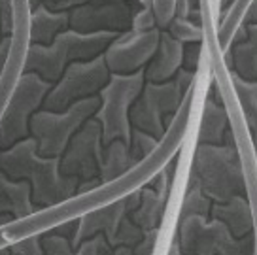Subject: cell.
Masks as SVG:
<instances>
[{
  "label": "cell",
  "mask_w": 257,
  "mask_h": 255,
  "mask_svg": "<svg viewBox=\"0 0 257 255\" xmlns=\"http://www.w3.org/2000/svg\"><path fill=\"white\" fill-rule=\"evenodd\" d=\"M0 172L31 185V199L40 210L70 200L80 184V180L59 172V157H40L31 136L8 150H0Z\"/></svg>",
  "instance_id": "obj_1"
},
{
  "label": "cell",
  "mask_w": 257,
  "mask_h": 255,
  "mask_svg": "<svg viewBox=\"0 0 257 255\" xmlns=\"http://www.w3.org/2000/svg\"><path fill=\"white\" fill-rule=\"evenodd\" d=\"M189 176L197 182L202 195H206L212 202L248 197L249 204L255 208V195L249 189L231 129L225 133L223 142L217 146L197 144Z\"/></svg>",
  "instance_id": "obj_2"
},
{
  "label": "cell",
  "mask_w": 257,
  "mask_h": 255,
  "mask_svg": "<svg viewBox=\"0 0 257 255\" xmlns=\"http://www.w3.org/2000/svg\"><path fill=\"white\" fill-rule=\"evenodd\" d=\"M117 34L113 32H95V34H81V32L66 29L57 34L55 40L49 46H29L23 59L21 72L36 74L48 83H55L63 76L64 68L76 61H91L102 55L108 44Z\"/></svg>",
  "instance_id": "obj_3"
},
{
  "label": "cell",
  "mask_w": 257,
  "mask_h": 255,
  "mask_svg": "<svg viewBox=\"0 0 257 255\" xmlns=\"http://www.w3.org/2000/svg\"><path fill=\"white\" fill-rule=\"evenodd\" d=\"M144 70L131 74V76H117L110 74L106 85L98 91V108L95 117L102 131V148L113 140H121L123 144H131V106L138 98L144 87Z\"/></svg>",
  "instance_id": "obj_4"
},
{
  "label": "cell",
  "mask_w": 257,
  "mask_h": 255,
  "mask_svg": "<svg viewBox=\"0 0 257 255\" xmlns=\"http://www.w3.org/2000/svg\"><path fill=\"white\" fill-rule=\"evenodd\" d=\"M98 96H89L74 102L64 112L38 110L29 121V136L36 142V153L40 157H61L81 125L95 115Z\"/></svg>",
  "instance_id": "obj_5"
},
{
  "label": "cell",
  "mask_w": 257,
  "mask_h": 255,
  "mask_svg": "<svg viewBox=\"0 0 257 255\" xmlns=\"http://www.w3.org/2000/svg\"><path fill=\"white\" fill-rule=\"evenodd\" d=\"M176 244L182 255H255V232L234 238L221 221L191 215L178 221Z\"/></svg>",
  "instance_id": "obj_6"
},
{
  "label": "cell",
  "mask_w": 257,
  "mask_h": 255,
  "mask_svg": "<svg viewBox=\"0 0 257 255\" xmlns=\"http://www.w3.org/2000/svg\"><path fill=\"white\" fill-rule=\"evenodd\" d=\"M187 93L189 91H184L174 78L163 83L146 81L138 98L131 106V127L148 133L161 142Z\"/></svg>",
  "instance_id": "obj_7"
},
{
  "label": "cell",
  "mask_w": 257,
  "mask_h": 255,
  "mask_svg": "<svg viewBox=\"0 0 257 255\" xmlns=\"http://www.w3.org/2000/svg\"><path fill=\"white\" fill-rule=\"evenodd\" d=\"M49 89L51 83L44 81L36 74L21 72L0 115V150H8L14 144L29 138V121L42 110V102Z\"/></svg>",
  "instance_id": "obj_8"
},
{
  "label": "cell",
  "mask_w": 257,
  "mask_h": 255,
  "mask_svg": "<svg viewBox=\"0 0 257 255\" xmlns=\"http://www.w3.org/2000/svg\"><path fill=\"white\" fill-rule=\"evenodd\" d=\"M110 78L102 55L91 61H76L64 68L63 76L51 85L42 102V110L64 112L78 100L96 96Z\"/></svg>",
  "instance_id": "obj_9"
},
{
  "label": "cell",
  "mask_w": 257,
  "mask_h": 255,
  "mask_svg": "<svg viewBox=\"0 0 257 255\" xmlns=\"http://www.w3.org/2000/svg\"><path fill=\"white\" fill-rule=\"evenodd\" d=\"M102 161V131L95 117L87 119L66 144L59 157V172L66 178L80 182L98 178V167Z\"/></svg>",
  "instance_id": "obj_10"
},
{
  "label": "cell",
  "mask_w": 257,
  "mask_h": 255,
  "mask_svg": "<svg viewBox=\"0 0 257 255\" xmlns=\"http://www.w3.org/2000/svg\"><path fill=\"white\" fill-rule=\"evenodd\" d=\"M159 29L148 32L127 31L117 34L102 53L108 72L117 76H131L142 72L159 46Z\"/></svg>",
  "instance_id": "obj_11"
},
{
  "label": "cell",
  "mask_w": 257,
  "mask_h": 255,
  "mask_svg": "<svg viewBox=\"0 0 257 255\" xmlns=\"http://www.w3.org/2000/svg\"><path fill=\"white\" fill-rule=\"evenodd\" d=\"M138 204H140V187L108 202V204H102V206L93 208L85 214L78 215L76 217V232L70 240V247H78L83 240L93 238L95 234H102L110 246L123 217L131 214Z\"/></svg>",
  "instance_id": "obj_12"
},
{
  "label": "cell",
  "mask_w": 257,
  "mask_h": 255,
  "mask_svg": "<svg viewBox=\"0 0 257 255\" xmlns=\"http://www.w3.org/2000/svg\"><path fill=\"white\" fill-rule=\"evenodd\" d=\"M133 10L125 2L112 4H83L68 12V29L81 34L95 32H121L131 31Z\"/></svg>",
  "instance_id": "obj_13"
},
{
  "label": "cell",
  "mask_w": 257,
  "mask_h": 255,
  "mask_svg": "<svg viewBox=\"0 0 257 255\" xmlns=\"http://www.w3.org/2000/svg\"><path fill=\"white\" fill-rule=\"evenodd\" d=\"M210 219L221 221L234 238H244L255 232V214L248 197H233L227 202H212Z\"/></svg>",
  "instance_id": "obj_14"
},
{
  "label": "cell",
  "mask_w": 257,
  "mask_h": 255,
  "mask_svg": "<svg viewBox=\"0 0 257 255\" xmlns=\"http://www.w3.org/2000/svg\"><path fill=\"white\" fill-rule=\"evenodd\" d=\"M182 48L184 44L174 40L167 31H161L159 46L153 53L152 61L144 68V80L150 83H163L174 78L182 68Z\"/></svg>",
  "instance_id": "obj_15"
},
{
  "label": "cell",
  "mask_w": 257,
  "mask_h": 255,
  "mask_svg": "<svg viewBox=\"0 0 257 255\" xmlns=\"http://www.w3.org/2000/svg\"><path fill=\"white\" fill-rule=\"evenodd\" d=\"M40 212L31 199V185L27 182L10 180L0 172V215H8L14 221L25 219Z\"/></svg>",
  "instance_id": "obj_16"
},
{
  "label": "cell",
  "mask_w": 257,
  "mask_h": 255,
  "mask_svg": "<svg viewBox=\"0 0 257 255\" xmlns=\"http://www.w3.org/2000/svg\"><path fill=\"white\" fill-rule=\"evenodd\" d=\"M223 66L238 78L257 80V27L248 25V40L234 44L223 51Z\"/></svg>",
  "instance_id": "obj_17"
},
{
  "label": "cell",
  "mask_w": 257,
  "mask_h": 255,
  "mask_svg": "<svg viewBox=\"0 0 257 255\" xmlns=\"http://www.w3.org/2000/svg\"><path fill=\"white\" fill-rule=\"evenodd\" d=\"M68 29V12H49L46 6L31 10L29 42L31 46H49L57 34Z\"/></svg>",
  "instance_id": "obj_18"
},
{
  "label": "cell",
  "mask_w": 257,
  "mask_h": 255,
  "mask_svg": "<svg viewBox=\"0 0 257 255\" xmlns=\"http://www.w3.org/2000/svg\"><path fill=\"white\" fill-rule=\"evenodd\" d=\"M214 95H210L204 100V108H202L201 125H199V142L197 144H210V146H217L223 142L225 133L229 131V115L223 104L219 100L216 87H212Z\"/></svg>",
  "instance_id": "obj_19"
},
{
  "label": "cell",
  "mask_w": 257,
  "mask_h": 255,
  "mask_svg": "<svg viewBox=\"0 0 257 255\" xmlns=\"http://www.w3.org/2000/svg\"><path fill=\"white\" fill-rule=\"evenodd\" d=\"M138 163L140 161H137L131 155L127 144H123L121 140H113L102 148V161L98 167V182L102 185L117 182L121 176L135 170Z\"/></svg>",
  "instance_id": "obj_20"
},
{
  "label": "cell",
  "mask_w": 257,
  "mask_h": 255,
  "mask_svg": "<svg viewBox=\"0 0 257 255\" xmlns=\"http://www.w3.org/2000/svg\"><path fill=\"white\" fill-rule=\"evenodd\" d=\"M44 255H110L112 247L102 234H95L93 238L83 240L78 247H70V242L63 236H55L51 232H46L42 236Z\"/></svg>",
  "instance_id": "obj_21"
},
{
  "label": "cell",
  "mask_w": 257,
  "mask_h": 255,
  "mask_svg": "<svg viewBox=\"0 0 257 255\" xmlns=\"http://www.w3.org/2000/svg\"><path fill=\"white\" fill-rule=\"evenodd\" d=\"M167 208V199L153 191L152 187H140V204L131 212V219L138 225L142 231L148 229H159V223Z\"/></svg>",
  "instance_id": "obj_22"
},
{
  "label": "cell",
  "mask_w": 257,
  "mask_h": 255,
  "mask_svg": "<svg viewBox=\"0 0 257 255\" xmlns=\"http://www.w3.org/2000/svg\"><path fill=\"white\" fill-rule=\"evenodd\" d=\"M255 0H231L223 10L221 16L217 17V29H216V38L219 44V49L223 53L229 48V42L233 38L234 31L244 23L246 14H248L249 6Z\"/></svg>",
  "instance_id": "obj_23"
},
{
  "label": "cell",
  "mask_w": 257,
  "mask_h": 255,
  "mask_svg": "<svg viewBox=\"0 0 257 255\" xmlns=\"http://www.w3.org/2000/svg\"><path fill=\"white\" fill-rule=\"evenodd\" d=\"M229 74V85L236 100V106L240 110L242 117L248 125L249 133L255 135V119H257V81H248L238 78L236 74L227 70Z\"/></svg>",
  "instance_id": "obj_24"
},
{
  "label": "cell",
  "mask_w": 257,
  "mask_h": 255,
  "mask_svg": "<svg viewBox=\"0 0 257 255\" xmlns=\"http://www.w3.org/2000/svg\"><path fill=\"white\" fill-rule=\"evenodd\" d=\"M210 208H212V200L206 195H202L197 182L189 176V184H187L184 200H182V206H180V219L178 221H182L185 217H191V215L210 217Z\"/></svg>",
  "instance_id": "obj_25"
},
{
  "label": "cell",
  "mask_w": 257,
  "mask_h": 255,
  "mask_svg": "<svg viewBox=\"0 0 257 255\" xmlns=\"http://www.w3.org/2000/svg\"><path fill=\"white\" fill-rule=\"evenodd\" d=\"M163 31L169 32L180 44H202L206 38V29L197 27L189 19H180V17H172Z\"/></svg>",
  "instance_id": "obj_26"
},
{
  "label": "cell",
  "mask_w": 257,
  "mask_h": 255,
  "mask_svg": "<svg viewBox=\"0 0 257 255\" xmlns=\"http://www.w3.org/2000/svg\"><path fill=\"white\" fill-rule=\"evenodd\" d=\"M159 146V140L153 138L148 133H142L138 129H133L131 133V144H128V152L137 161H144L152 155Z\"/></svg>",
  "instance_id": "obj_27"
},
{
  "label": "cell",
  "mask_w": 257,
  "mask_h": 255,
  "mask_svg": "<svg viewBox=\"0 0 257 255\" xmlns=\"http://www.w3.org/2000/svg\"><path fill=\"white\" fill-rule=\"evenodd\" d=\"M142 234H144V231H142L138 225H135V221L131 219V215H125L123 221L119 223V227H117L115 236H113V240L110 242V247H112V249L117 246L135 247L138 242H140Z\"/></svg>",
  "instance_id": "obj_28"
},
{
  "label": "cell",
  "mask_w": 257,
  "mask_h": 255,
  "mask_svg": "<svg viewBox=\"0 0 257 255\" xmlns=\"http://www.w3.org/2000/svg\"><path fill=\"white\" fill-rule=\"evenodd\" d=\"M157 29V17H155V4L153 0L142 2L131 19V32H148Z\"/></svg>",
  "instance_id": "obj_29"
},
{
  "label": "cell",
  "mask_w": 257,
  "mask_h": 255,
  "mask_svg": "<svg viewBox=\"0 0 257 255\" xmlns=\"http://www.w3.org/2000/svg\"><path fill=\"white\" fill-rule=\"evenodd\" d=\"M8 249L12 255H44L42 246V234L32 232L23 238H17L8 244Z\"/></svg>",
  "instance_id": "obj_30"
},
{
  "label": "cell",
  "mask_w": 257,
  "mask_h": 255,
  "mask_svg": "<svg viewBox=\"0 0 257 255\" xmlns=\"http://www.w3.org/2000/svg\"><path fill=\"white\" fill-rule=\"evenodd\" d=\"M202 44H184V48H182V68L184 70L197 74L199 63H201L202 49H204Z\"/></svg>",
  "instance_id": "obj_31"
},
{
  "label": "cell",
  "mask_w": 257,
  "mask_h": 255,
  "mask_svg": "<svg viewBox=\"0 0 257 255\" xmlns=\"http://www.w3.org/2000/svg\"><path fill=\"white\" fill-rule=\"evenodd\" d=\"M16 32V16L12 0H0V34L2 38L12 36Z\"/></svg>",
  "instance_id": "obj_32"
},
{
  "label": "cell",
  "mask_w": 257,
  "mask_h": 255,
  "mask_svg": "<svg viewBox=\"0 0 257 255\" xmlns=\"http://www.w3.org/2000/svg\"><path fill=\"white\" fill-rule=\"evenodd\" d=\"M157 238H159V229H148V231H144L140 242L133 247V253L135 255H153Z\"/></svg>",
  "instance_id": "obj_33"
},
{
  "label": "cell",
  "mask_w": 257,
  "mask_h": 255,
  "mask_svg": "<svg viewBox=\"0 0 257 255\" xmlns=\"http://www.w3.org/2000/svg\"><path fill=\"white\" fill-rule=\"evenodd\" d=\"M87 2L89 0H42V6H46L49 12H70Z\"/></svg>",
  "instance_id": "obj_34"
},
{
  "label": "cell",
  "mask_w": 257,
  "mask_h": 255,
  "mask_svg": "<svg viewBox=\"0 0 257 255\" xmlns=\"http://www.w3.org/2000/svg\"><path fill=\"white\" fill-rule=\"evenodd\" d=\"M191 2L189 0H172V17H180V19H187L191 14Z\"/></svg>",
  "instance_id": "obj_35"
},
{
  "label": "cell",
  "mask_w": 257,
  "mask_h": 255,
  "mask_svg": "<svg viewBox=\"0 0 257 255\" xmlns=\"http://www.w3.org/2000/svg\"><path fill=\"white\" fill-rule=\"evenodd\" d=\"M10 51H12V36H6V38L0 40V78H2L4 68H6V64H8Z\"/></svg>",
  "instance_id": "obj_36"
},
{
  "label": "cell",
  "mask_w": 257,
  "mask_h": 255,
  "mask_svg": "<svg viewBox=\"0 0 257 255\" xmlns=\"http://www.w3.org/2000/svg\"><path fill=\"white\" fill-rule=\"evenodd\" d=\"M91 4H112V2H125V4H128L131 6V10H133V14L138 10V0H89Z\"/></svg>",
  "instance_id": "obj_37"
},
{
  "label": "cell",
  "mask_w": 257,
  "mask_h": 255,
  "mask_svg": "<svg viewBox=\"0 0 257 255\" xmlns=\"http://www.w3.org/2000/svg\"><path fill=\"white\" fill-rule=\"evenodd\" d=\"M110 255H135L133 253V247H127V246H117L112 249V253Z\"/></svg>",
  "instance_id": "obj_38"
},
{
  "label": "cell",
  "mask_w": 257,
  "mask_h": 255,
  "mask_svg": "<svg viewBox=\"0 0 257 255\" xmlns=\"http://www.w3.org/2000/svg\"><path fill=\"white\" fill-rule=\"evenodd\" d=\"M167 255H182V251H180V247H178V244H176V240L170 244V247H169V253Z\"/></svg>",
  "instance_id": "obj_39"
},
{
  "label": "cell",
  "mask_w": 257,
  "mask_h": 255,
  "mask_svg": "<svg viewBox=\"0 0 257 255\" xmlns=\"http://www.w3.org/2000/svg\"><path fill=\"white\" fill-rule=\"evenodd\" d=\"M10 223H14V219H12V217H8V215H0V229H2V227H6V225H10Z\"/></svg>",
  "instance_id": "obj_40"
},
{
  "label": "cell",
  "mask_w": 257,
  "mask_h": 255,
  "mask_svg": "<svg viewBox=\"0 0 257 255\" xmlns=\"http://www.w3.org/2000/svg\"><path fill=\"white\" fill-rule=\"evenodd\" d=\"M27 4H29V8H31V10H34L36 6H40L42 0H27Z\"/></svg>",
  "instance_id": "obj_41"
},
{
  "label": "cell",
  "mask_w": 257,
  "mask_h": 255,
  "mask_svg": "<svg viewBox=\"0 0 257 255\" xmlns=\"http://www.w3.org/2000/svg\"><path fill=\"white\" fill-rule=\"evenodd\" d=\"M0 255H12L8 249V244H6V246H0Z\"/></svg>",
  "instance_id": "obj_42"
},
{
  "label": "cell",
  "mask_w": 257,
  "mask_h": 255,
  "mask_svg": "<svg viewBox=\"0 0 257 255\" xmlns=\"http://www.w3.org/2000/svg\"><path fill=\"white\" fill-rule=\"evenodd\" d=\"M229 2H231V0H219V10H223L225 6L229 4Z\"/></svg>",
  "instance_id": "obj_43"
},
{
  "label": "cell",
  "mask_w": 257,
  "mask_h": 255,
  "mask_svg": "<svg viewBox=\"0 0 257 255\" xmlns=\"http://www.w3.org/2000/svg\"><path fill=\"white\" fill-rule=\"evenodd\" d=\"M0 40H2V34H0Z\"/></svg>",
  "instance_id": "obj_44"
}]
</instances>
